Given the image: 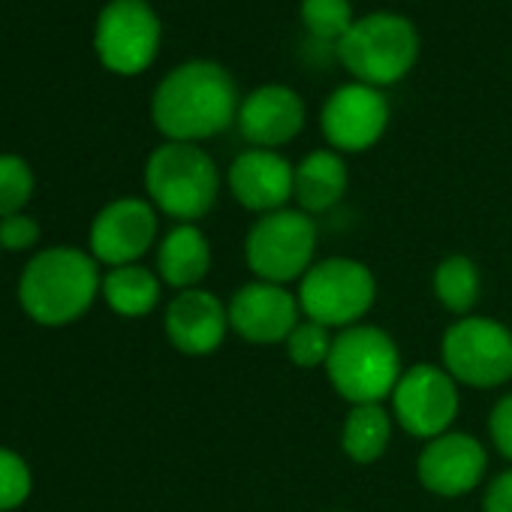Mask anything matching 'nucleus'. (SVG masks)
<instances>
[{
    "mask_svg": "<svg viewBox=\"0 0 512 512\" xmlns=\"http://www.w3.org/2000/svg\"><path fill=\"white\" fill-rule=\"evenodd\" d=\"M232 76L214 61L175 67L154 91L151 118L169 142H199L223 133L238 118Z\"/></svg>",
    "mask_w": 512,
    "mask_h": 512,
    "instance_id": "obj_1",
    "label": "nucleus"
},
{
    "mask_svg": "<svg viewBox=\"0 0 512 512\" xmlns=\"http://www.w3.org/2000/svg\"><path fill=\"white\" fill-rule=\"evenodd\" d=\"M97 266L100 263L88 250L70 244L34 253L19 278L22 311L34 323L49 329H61L82 320L103 287Z\"/></svg>",
    "mask_w": 512,
    "mask_h": 512,
    "instance_id": "obj_2",
    "label": "nucleus"
},
{
    "mask_svg": "<svg viewBox=\"0 0 512 512\" xmlns=\"http://www.w3.org/2000/svg\"><path fill=\"white\" fill-rule=\"evenodd\" d=\"M326 374L332 389L353 407L380 404L383 398H392L404 374L401 350L380 326L359 323L335 335Z\"/></svg>",
    "mask_w": 512,
    "mask_h": 512,
    "instance_id": "obj_3",
    "label": "nucleus"
},
{
    "mask_svg": "<svg viewBox=\"0 0 512 512\" xmlns=\"http://www.w3.org/2000/svg\"><path fill=\"white\" fill-rule=\"evenodd\" d=\"M145 190L154 208L181 223H193L214 208L220 175L199 145L166 142L145 163Z\"/></svg>",
    "mask_w": 512,
    "mask_h": 512,
    "instance_id": "obj_4",
    "label": "nucleus"
},
{
    "mask_svg": "<svg viewBox=\"0 0 512 512\" xmlns=\"http://www.w3.org/2000/svg\"><path fill=\"white\" fill-rule=\"evenodd\" d=\"M317 223L302 208L263 214L244 238V260L256 281L293 284L317 263Z\"/></svg>",
    "mask_w": 512,
    "mask_h": 512,
    "instance_id": "obj_5",
    "label": "nucleus"
},
{
    "mask_svg": "<svg viewBox=\"0 0 512 512\" xmlns=\"http://www.w3.org/2000/svg\"><path fill=\"white\" fill-rule=\"evenodd\" d=\"M299 311L305 320H314L326 329L359 326L362 317L374 308L377 281L371 269L350 256H329L308 269L299 281Z\"/></svg>",
    "mask_w": 512,
    "mask_h": 512,
    "instance_id": "obj_6",
    "label": "nucleus"
},
{
    "mask_svg": "<svg viewBox=\"0 0 512 512\" xmlns=\"http://www.w3.org/2000/svg\"><path fill=\"white\" fill-rule=\"evenodd\" d=\"M344 67L365 85H395L419 58V34L398 13H371L359 19L338 43Z\"/></svg>",
    "mask_w": 512,
    "mask_h": 512,
    "instance_id": "obj_7",
    "label": "nucleus"
},
{
    "mask_svg": "<svg viewBox=\"0 0 512 512\" xmlns=\"http://www.w3.org/2000/svg\"><path fill=\"white\" fill-rule=\"evenodd\" d=\"M440 356L458 386L494 389L512 380V332L491 317H458L443 335Z\"/></svg>",
    "mask_w": 512,
    "mask_h": 512,
    "instance_id": "obj_8",
    "label": "nucleus"
},
{
    "mask_svg": "<svg viewBox=\"0 0 512 512\" xmlns=\"http://www.w3.org/2000/svg\"><path fill=\"white\" fill-rule=\"evenodd\" d=\"M94 46L106 70L136 76L157 58L160 19L145 0H112L97 19Z\"/></svg>",
    "mask_w": 512,
    "mask_h": 512,
    "instance_id": "obj_9",
    "label": "nucleus"
},
{
    "mask_svg": "<svg viewBox=\"0 0 512 512\" xmlns=\"http://www.w3.org/2000/svg\"><path fill=\"white\" fill-rule=\"evenodd\" d=\"M458 407V383L446 368H437L431 362L407 368L392 392V416L407 434L425 443L449 431L458 416Z\"/></svg>",
    "mask_w": 512,
    "mask_h": 512,
    "instance_id": "obj_10",
    "label": "nucleus"
},
{
    "mask_svg": "<svg viewBox=\"0 0 512 512\" xmlns=\"http://www.w3.org/2000/svg\"><path fill=\"white\" fill-rule=\"evenodd\" d=\"M154 241H157V208L148 199H136V196H121L103 205L88 232L91 256L109 269L139 263Z\"/></svg>",
    "mask_w": 512,
    "mask_h": 512,
    "instance_id": "obj_11",
    "label": "nucleus"
},
{
    "mask_svg": "<svg viewBox=\"0 0 512 512\" xmlns=\"http://www.w3.org/2000/svg\"><path fill=\"white\" fill-rule=\"evenodd\" d=\"M226 311H229V329L256 347L284 344L290 332L302 323L296 293H290L281 284H266V281L238 287Z\"/></svg>",
    "mask_w": 512,
    "mask_h": 512,
    "instance_id": "obj_12",
    "label": "nucleus"
},
{
    "mask_svg": "<svg viewBox=\"0 0 512 512\" xmlns=\"http://www.w3.org/2000/svg\"><path fill=\"white\" fill-rule=\"evenodd\" d=\"M320 124H323V136L329 139V145L335 151L359 154V151H368L371 145H377L380 136L386 133L389 103L377 88H371L365 82L341 85L326 100Z\"/></svg>",
    "mask_w": 512,
    "mask_h": 512,
    "instance_id": "obj_13",
    "label": "nucleus"
},
{
    "mask_svg": "<svg viewBox=\"0 0 512 512\" xmlns=\"http://www.w3.org/2000/svg\"><path fill=\"white\" fill-rule=\"evenodd\" d=\"M488 467L485 446L467 431H446L425 443L416 461V473L425 491L437 497L470 494Z\"/></svg>",
    "mask_w": 512,
    "mask_h": 512,
    "instance_id": "obj_14",
    "label": "nucleus"
},
{
    "mask_svg": "<svg viewBox=\"0 0 512 512\" xmlns=\"http://www.w3.org/2000/svg\"><path fill=\"white\" fill-rule=\"evenodd\" d=\"M293 178L296 169L290 166V160L269 148H250L238 154L226 175L235 202L256 214L287 208V202L293 199Z\"/></svg>",
    "mask_w": 512,
    "mask_h": 512,
    "instance_id": "obj_15",
    "label": "nucleus"
},
{
    "mask_svg": "<svg viewBox=\"0 0 512 512\" xmlns=\"http://www.w3.org/2000/svg\"><path fill=\"white\" fill-rule=\"evenodd\" d=\"M163 329H166L169 344L178 353H184V356H208L226 338L229 311L214 293H208L202 287L181 290L166 305Z\"/></svg>",
    "mask_w": 512,
    "mask_h": 512,
    "instance_id": "obj_16",
    "label": "nucleus"
},
{
    "mask_svg": "<svg viewBox=\"0 0 512 512\" xmlns=\"http://www.w3.org/2000/svg\"><path fill=\"white\" fill-rule=\"evenodd\" d=\"M238 130L253 148L287 145L305 127V103L287 85H260L238 106Z\"/></svg>",
    "mask_w": 512,
    "mask_h": 512,
    "instance_id": "obj_17",
    "label": "nucleus"
},
{
    "mask_svg": "<svg viewBox=\"0 0 512 512\" xmlns=\"http://www.w3.org/2000/svg\"><path fill=\"white\" fill-rule=\"evenodd\" d=\"M211 269V244L196 223L172 226L157 247V275L172 290H196Z\"/></svg>",
    "mask_w": 512,
    "mask_h": 512,
    "instance_id": "obj_18",
    "label": "nucleus"
},
{
    "mask_svg": "<svg viewBox=\"0 0 512 512\" xmlns=\"http://www.w3.org/2000/svg\"><path fill=\"white\" fill-rule=\"evenodd\" d=\"M347 193V163L338 151H311L293 178V199L305 214L332 211Z\"/></svg>",
    "mask_w": 512,
    "mask_h": 512,
    "instance_id": "obj_19",
    "label": "nucleus"
},
{
    "mask_svg": "<svg viewBox=\"0 0 512 512\" xmlns=\"http://www.w3.org/2000/svg\"><path fill=\"white\" fill-rule=\"evenodd\" d=\"M160 290H163V281L157 272L133 263V266H118V269H109L103 275V287H100V296L103 302L118 314V317H127V320H139V317H148L157 302H160Z\"/></svg>",
    "mask_w": 512,
    "mask_h": 512,
    "instance_id": "obj_20",
    "label": "nucleus"
},
{
    "mask_svg": "<svg viewBox=\"0 0 512 512\" xmlns=\"http://www.w3.org/2000/svg\"><path fill=\"white\" fill-rule=\"evenodd\" d=\"M392 440V416L383 404H356L350 407L341 425V446L350 461L374 464Z\"/></svg>",
    "mask_w": 512,
    "mask_h": 512,
    "instance_id": "obj_21",
    "label": "nucleus"
},
{
    "mask_svg": "<svg viewBox=\"0 0 512 512\" xmlns=\"http://www.w3.org/2000/svg\"><path fill=\"white\" fill-rule=\"evenodd\" d=\"M479 293H482V275H479V266L470 260V256L455 253V256H446L443 263H437L434 296L446 311L467 317L476 308Z\"/></svg>",
    "mask_w": 512,
    "mask_h": 512,
    "instance_id": "obj_22",
    "label": "nucleus"
},
{
    "mask_svg": "<svg viewBox=\"0 0 512 512\" xmlns=\"http://www.w3.org/2000/svg\"><path fill=\"white\" fill-rule=\"evenodd\" d=\"M302 22L311 37L326 43H341L356 25L350 0H302Z\"/></svg>",
    "mask_w": 512,
    "mask_h": 512,
    "instance_id": "obj_23",
    "label": "nucleus"
},
{
    "mask_svg": "<svg viewBox=\"0 0 512 512\" xmlns=\"http://www.w3.org/2000/svg\"><path fill=\"white\" fill-rule=\"evenodd\" d=\"M332 344H335L332 329H326V326L302 317V323L284 341V350H287V356H290V362L296 368L311 371V368H326L329 353H332Z\"/></svg>",
    "mask_w": 512,
    "mask_h": 512,
    "instance_id": "obj_24",
    "label": "nucleus"
},
{
    "mask_svg": "<svg viewBox=\"0 0 512 512\" xmlns=\"http://www.w3.org/2000/svg\"><path fill=\"white\" fill-rule=\"evenodd\" d=\"M34 196V172L19 154H0V220L22 214Z\"/></svg>",
    "mask_w": 512,
    "mask_h": 512,
    "instance_id": "obj_25",
    "label": "nucleus"
},
{
    "mask_svg": "<svg viewBox=\"0 0 512 512\" xmlns=\"http://www.w3.org/2000/svg\"><path fill=\"white\" fill-rule=\"evenodd\" d=\"M34 488V476L28 461L16 452L0 446V512H13L19 509Z\"/></svg>",
    "mask_w": 512,
    "mask_h": 512,
    "instance_id": "obj_26",
    "label": "nucleus"
},
{
    "mask_svg": "<svg viewBox=\"0 0 512 512\" xmlns=\"http://www.w3.org/2000/svg\"><path fill=\"white\" fill-rule=\"evenodd\" d=\"M40 235H43V229H40L37 217H31L25 211L0 220V247L4 250H13V253L31 250L40 241Z\"/></svg>",
    "mask_w": 512,
    "mask_h": 512,
    "instance_id": "obj_27",
    "label": "nucleus"
},
{
    "mask_svg": "<svg viewBox=\"0 0 512 512\" xmlns=\"http://www.w3.org/2000/svg\"><path fill=\"white\" fill-rule=\"evenodd\" d=\"M488 434H491L497 452H500L506 461H512V392L503 395V398L491 407Z\"/></svg>",
    "mask_w": 512,
    "mask_h": 512,
    "instance_id": "obj_28",
    "label": "nucleus"
},
{
    "mask_svg": "<svg viewBox=\"0 0 512 512\" xmlns=\"http://www.w3.org/2000/svg\"><path fill=\"white\" fill-rule=\"evenodd\" d=\"M482 512H512V467L488 482L482 497Z\"/></svg>",
    "mask_w": 512,
    "mask_h": 512,
    "instance_id": "obj_29",
    "label": "nucleus"
},
{
    "mask_svg": "<svg viewBox=\"0 0 512 512\" xmlns=\"http://www.w3.org/2000/svg\"><path fill=\"white\" fill-rule=\"evenodd\" d=\"M338 512H344V509H338Z\"/></svg>",
    "mask_w": 512,
    "mask_h": 512,
    "instance_id": "obj_30",
    "label": "nucleus"
},
{
    "mask_svg": "<svg viewBox=\"0 0 512 512\" xmlns=\"http://www.w3.org/2000/svg\"><path fill=\"white\" fill-rule=\"evenodd\" d=\"M0 250H4V247H0Z\"/></svg>",
    "mask_w": 512,
    "mask_h": 512,
    "instance_id": "obj_31",
    "label": "nucleus"
}]
</instances>
